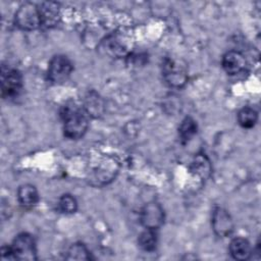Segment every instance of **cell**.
I'll list each match as a JSON object with an SVG mask.
<instances>
[{
	"label": "cell",
	"mask_w": 261,
	"mask_h": 261,
	"mask_svg": "<svg viewBox=\"0 0 261 261\" xmlns=\"http://www.w3.org/2000/svg\"><path fill=\"white\" fill-rule=\"evenodd\" d=\"M132 38L126 32H115L103 42V50L113 57L127 55L132 50Z\"/></svg>",
	"instance_id": "3"
},
{
	"label": "cell",
	"mask_w": 261,
	"mask_h": 261,
	"mask_svg": "<svg viewBox=\"0 0 261 261\" xmlns=\"http://www.w3.org/2000/svg\"><path fill=\"white\" fill-rule=\"evenodd\" d=\"M258 120V114L256 110L251 107H244L238 113V121L242 127L251 128Z\"/></svg>",
	"instance_id": "16"
},
{
	"label": "cell",
	"mask_w": 261,
	"mask_h": 261,
	"mask_svg": "<svg viewBox=\"0 0 261 261\" xmlns=\"http://www.w3.org/2000/svg\"><path fill=\"white\" fill-rule=\"evenodd\" d=\"M66 259L69 260H89L91 259L90 253L85 245L76 243L70 246L67 251Z\"/></svg>",
	"instance_id": "18"
},
{
	"label": "cell",
	"mask_w": 261,
	"mask_h": 261,
	"mask_svg": "<svg viewBox=\"0 0 261 261\" xmlns=\"http://www.w3.org/2000/svg\"><path fill=\"white\" fill-rule=\"evenodd\" d=\"M163 76L170 87L180 88L188 81L187 67L180 60L167 58L163 63Z\"/></svg>",
	"instance_id": "4"
},
{
	"label": "cell",
	"mask_w": 261,
	"mask_h": 261,
	"mask_svg": "<svg viewBox=\"0 0 261 261\" xmlns=\"http://www.w3.org/2000/svg\"><path fill=\"white\" fill-rule=\"evenodd\" d=\"M63 120V130L68 139L82 138L88 128V114L83 108L74 104L66 105L61 111Z\"/></svg>",
	"instance_id": "1"
},
{
	"label": "cell",
	"mask_w": 261,
	"mask_h": 261,
	"mask_svg": "<svg viewBox=\"0 0 261 261\" xmlns=\"http://www.w3.org/2000/svg\"><path fill=\"white\" fill-rule=\"evenodd\" d=\"M193 167H194V171H196L198 174L200 175H204L206 176L209 173V162L206 159L205 156H197L195 161L193 162Z\"/></svg>",
	"instance_id": "20"
},
{
	"label": "cell",
	"mask_w": 261,
	"mask_h": 261,
	"mask_svg": "<svg viewBox=\"0 0 261 261\" xmlns=\"http://www.w3.org/2000/svg\"><path fill=\"white\" fill-rule=\"evenodd\" d=\"M229 253L237 260H248L252 255L250 243L244 238H236L229 244Z\"/></svg>",
	"instance_id": "12"
},
{
	"label": "cell",
	"mask_w": 261,
	"mask_h": 261,
	"mask_svg": "<svg viewBox=\"0 0 261 261\" xmlns=\"http://www.w3.org/2000/svg\"><path fill=\"white\" fill-rule=\"evenodd\" d=\"M1 258L4 259V260H7V259H15V256H14V253H13V251H12L11 246H10V247L3 246V247L1 248Z\"/></svg>",
	"instance_id": "21"
},
{
	"label": "cell",
	"mask_w": 261,
	"mask_h": 261,
	"mask_svg": "<svg viewBox=\"0 0 261 261\" xmlns=\"http://www.w3.org/2000/svg\"><path fill=\"white\" fill-rule=\"evenodd\" d=\"M18 202L24 207H33L39 201V193L33 185H22L17 190Z\"/></svg>",
	"instance_id": "13"
},
{
	"label": "cell",
	"mask_w": 261,
	"mask_h": 261,
	"mask_svg": "<svg viewBox=\"0 0 261 261\" xmlns=\"http://www.w3.org/2000/svg\"><path fill=\"white\" fill-rule=\"evenodd\" d=\"M73 69L71 61L64 55L54 56L48 66V79L54 84L65 82Z\"/></svg>",
	"instance_id": "6"
},
{
	"label": "cell",
	"mask_w": 261,
	"mask_h": 261,
	"mask_svg": "<svg viewBox=\"0 0 261 261\" xmlns=\"http://www.w3.org/2000/svg\"><path fill=\"white\" fill-rule=\"evenodd\" d=\"M22 88V76L17 69L1 67V94L3 98H13Z\"/></svg>",
	"instance_id": "5"
},
{
	"label": "cell",
	"mask_w": 261,
	"mask_h": 261,
	"mask_svg": "<svg viewBox=\"0 0 261 261\" xmlns=\"http://www.w3.org/2000/svg\"><path fill=\"white\" fill-rule=\"evenodd\" d=\"M15 259L36 260L37 248L34 238L27 232L19 233L15 237L11 245Z\"/></svg>",
	"instance_id": "7"
},
{
	"label": "cell",
	"mask_w": 261,
	"mask_h": 261,
	"mask_svg": "<svg viewBox=\"0 0 261 261\" xmlns=\"http://www.w3.org/2000/svg\"><path fill=\"white\" fill-rule=\"evenodd\" d=\"M142 224L149 229L159 228L164 221V212L162 207L155 202H150L144 206L140 216Z\"/></svg>",
	"instance_id": "8"
},
{
	"label": "cell",
	"mask_w": 261,
	"mask_h": 261,
	"mask_svg": "<svg viewBox=\"0 0 261 261\" xmlns=\"http://www.w3.org/2000/svg\"><path fill=\"white\" fill-rule=\"evenodd\" d=\"M222 67L227 74H238L245 69L246 59L244 55L238 51H228L223 55Z\"/></svg>",
	"instance_id": "11"
},
{
	"label": "cell",
	"mask_w": 261,
	"mask_h": 261,
	"mask_svg": "<svg viewBox=\"0 0 261 261\" xmlns=\"http://www.w3.org/2000/svg\"><path fill=\"white\" fill-rule=\"evenodd\" d=\"M41 23L45 28H53L60 20L59 5L55 2H43L39 6Z\"/></svg>",
	"instance_id": "10"
},
{
	"label": "cell",
	"mask_w": 261,
	"mask_h": 261,
	"mask_svg": "<svg viewBox=\"0 0 261 261\" xmlns=\"http://www.w3.org/2000/svg\"><path fill=\"white\" fill-rule=\"evenodd\" d=\"M84 110L88 115L99 116L103 113V110H104L103 101L96 93H90L86 97Z\"/></svg>",
	"instance_id": "14"
},
{
	"label": "cell",
	"mask_w": 261,
	"mask_h": 261,
	"mask_svg": "<svg viewBox=\"0 0 261 261\" xmlns=\"http://www.w3.org/2000/svg\"><path fill=\"white\" fill-rule=\"evenodd\" d=\"M15 23L24 31H33L41 27L39 6L30 2L21 4L15 12Z\"/></svg>",
	"instance_id": "2"
},
{
	"label": "cell",
	"mask_w": 261,
	"mask_h": 261,
	"mask_svg": "<svg viewBox=\"0 0 261 261\" xmlns=\"http://www.w3.org/2000/svg\"><path fill=\"white\" fill-rule=\"evenodd\" d=\"M212 225L214 231L219 237L230 234L233 229V223L229 214L222 208H216L212 216Z\"/></svg>",
	"instance_id": "9"
},
{
	"label": "cell",
	"mask_w": 261,
	"mask_h": 261,
	"mask_svg": "<svg viewBox=\"0 0 261 261\" xmlns=\"http://www.w3.org/2000/svg\"><path fill=\"white\" fill-rule=\"evenodd\" d=\"M76 208H77V202L74 197L68 194L60 197L58 201V209L61 213L71 214L76 211Z\"/></svg>",
	"instance_id": "19"
},
{
	"label": "cell",
	"mask_w": 261,
	"mask_h": 261,
	"mask_svg": "<svg viewBox=\"0 0 261 261\" xmlns=\"http://www.w3.org/2000/svg\"><path fill=\"white\" fill-rule=\"evenodd\" d=\"M197 133V123L191 117H186L179 127H178V135L182 143L189 142Z\"/></svg>",
	"instance_id": "17"
},
{
	"label": "cell",
	"mask_w": 261,
	"mask_h": 261,
	"mask_svg": "<svg viewBox=\"0 0 261 261\" xmlns=\"http://www.w3.org/2000/svg\"><path fill=\"white\" fill-rule=\"evenodd\" d=\"M138 243L142 250L146 252L154 251L157 246V233L155 229L146 228V230L139 236Z\"/></svg>",
	"instance_id": "15"
}]
</instances>
